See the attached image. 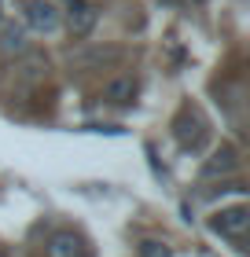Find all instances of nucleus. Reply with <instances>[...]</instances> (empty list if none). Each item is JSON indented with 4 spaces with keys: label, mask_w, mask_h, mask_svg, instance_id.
I'll use <instances>...</instances> for the list:
<instances>
[{
    "label": "nucleus",
    "mask_w": 250,
    "mask_h": 257,
    "mask_svg": "<svg viewBox=\"0 0 250 257\" xmlns=\"http://www.w3.org/2000/svg\"><path fill=\"white\" fill-rule=\"evenodd\" d=\"M173 136H177V144H181L184 151H199L202 144H206V121H202V114L199 110H181L177 114V121H173Z\"/></svg>",
    "instance_id": "nucleus-1"
},
{
    "label": "nucleus",
    "mask_w": 250,
    "mask_h": 257,
    "mask_svg": "<svg viewBox=\"0 0 250 257\" xmlns=\"http://www.w3.org/2000/svg\"><path fill=\"white\" fill-rule=\"evenodd\" d=\"M210 228L217 231V235L232 239V242H243V239H246V228H250V209H246V206L221 209V213L210 217Z\"/></svg>",
    "instance_id": "nucleus-2"
},
{
    "label": "nucleus",
    "mask_w": 250,
    "mask_h": 257,
    "mask_svg": "<svg viewBox=\"0 0 250 257\" xmlns=\"http://www.w3.org/2000/svg\"><path fill=\"white\" fill-rule=\"evenodd\" d=\"M22 15H26V26L37 33H52L59 26V8L52 0H26L22 4Z\"/></svg>",
    "instance_id": "nucleus-3"
},
{
    "label": "nucleus",
    "mask_w": 250,
    "mask_h": 257,
    "mask_svg": "<svg viewBox=\"0 0 250 257\" xmlns=\"http://www.w3.org/2000/svg\"><path fill=\"white\" fill-rule=\"evenodd\" d=\"M96 22H100V8H96V4H89V0H70V8H66V26H70L74 37H89Z\"/></svg>",
    "instance_id": "nucleus-4"
},
{
    "label": "nucleus",
    "mask_w": 250,
    "mask_h": 257,
    "mask_svg": "<svg viewBox=\"0 0 250 257\" xmlns=\"http://www.w3.org/2000/svg\"><path fill=\"white\" fill-rule=\"evenodd\" d=\"M48 257H85V242H81L77 231L70 228H59L48 235V250H44Z\"/></svg>",
    "instance_id": "nucleus-5"
},
{
    "label": "nucleus",
    "mask_w": 250,
    "mask_h": 257,
    "mask_svg": "<svg viewBox=\"0 0 250 257\" xmlns=\"http://www.w3.org/2000/svg\"><path fill=\"white\" fill-rule=\"evenodd\" d=\"M239 169V158H235L232 147H217L213 155L206 158V166H202V177H228V173Z\"/></svg>",
    "instance_id": "nucleus-6"
},
{
    "label": "nucleus",
    "mask_w": 250,
    "mask_h": 257,
    "mask_svg": "<svg viewBox=\"0 0 250 257\" xmlns=\"http://www.w3.org/2000/svg\"><path fill=\"white\" fill-rule=\"evenodd\" d=\"M136 77H114V81H107V88H103V96L111 99V103H133L136 99Z\"/></svg>",
    "instance_id": "nucleus-7"
},
{
    "label": "nucleus",
    "mask_w": 250,
    "mask_h": 257,
    "mask_svg": "<svg viewBox=\"0 0 250 257\" xmlns=\"http://www.w3.org/2000/svg\"><path fill=\"white\" fill-rule=\"evenodd\" d=\"M140 257H173V250L162 239H144L140 242Z\"/></svg>",
    "instance_id": "nucleus-8"
},
{
    "label": "nucleus",
    "mask_w": 250,
    "mask_h": 257,
    "mask_svg": "<svg viewBox=\"0 0 250 257\" xmlns=\"http://www.w3.org/2000/svg\"><path fill=\"white\" fill-rule=\"evenodd\" d=\"M4 52H22V30L19 26H4V41H0Z\"/></svg>",
    "instance_id": "nucleus-9"
},
{
    "label": "nucleus",
    "mask_w": 250,
    "mask_h": 257,
    "mask_svg": "<svg viewBox=\"0 0 250 257\" xmlns=\"http://www.w3.org/2000/svg\"><path fill=\"white\" fill-rule=\"evenodd\" d=\"M0 257H8V253H0Z\"/></svg>",
    "instance_id": "nucleus-10"
}]
</instances>
